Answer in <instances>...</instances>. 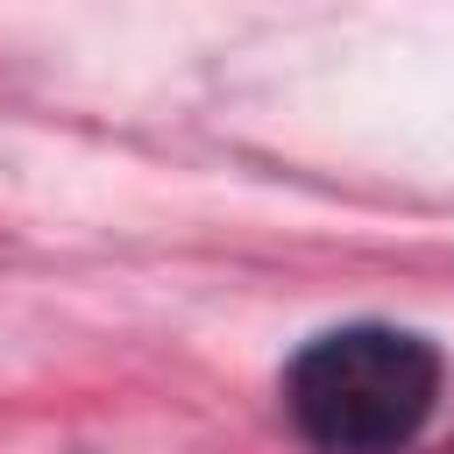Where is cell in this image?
<instances>
[{
    "instance_id": "cell-1",
    "label": "cell",
    "mask_w": 454,
    "mask_h": 454,
    "mask_svg": "<svg viewBox=\"0 0 454 454\" xmlns=\"http://www.w3.org/2000/svg\"><path fill=\"white\" fill-rule=\"evenodd\" d=\"M440 348L390 319H348L312 333L284 362V411L319 454H397L440 404Z\"/></svg>"
}]
</instances>
